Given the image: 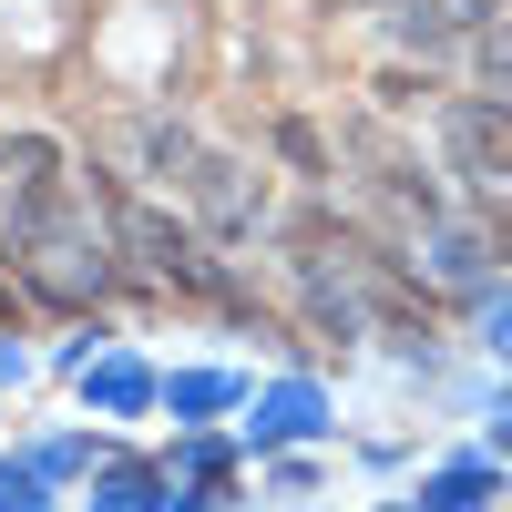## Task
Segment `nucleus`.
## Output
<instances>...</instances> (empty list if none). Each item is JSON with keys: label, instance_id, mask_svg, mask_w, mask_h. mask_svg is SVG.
<instances>
[{"label": "nucleus", "instance_id": "423d86ee", "mask_svg": "<svg viewBox=\"0 0 512 512\" xmlns=\"http://www.w3.org/2000/svg\"><path fill=\"white\" fill-rule=\"evenodd\" d=\"M11 195H62V154L41 144V134L11 144Z\"/></svg>", "mask_w": 512, "mask_h": 512}, {"label": "nucleus", "instance_id": "20e7f679", "mask_svg": "<svg viewBox=\"0 0 512 512\" xmlns=\"http://www.w3.org/2000/svg\"><path fill=\"white\" fill-rule=\"evenodd\" d=\"M123 154H134V175H144V185H185V175H195V144L175 134V123H154V113L123 134Z\"/></svg>", "mask_w": 512, "mask_h": 512}, {"label": "nucleus", "instance_id": "9b49d317", "mask_svg": "<svg viewBox=\"0 0 512 512\" xmlns=\"http://www.w3.org/2000/svg\"><path fill=\"white\" fill-rule=\"evenodd\" d=\"M277 144H287V164H297V175H328V154H318V134H308V123H287Z\"/></svg>", "mask_w": 512, "mask_h": 512}, {"label": "nucleus", "instance_id": "9d476101", "mask_svg": "<svg viewBox=\"0 0 512 512\" xmlns=\"http://www.w3.org/2000/svg\"><path fill=\"white\" fill-rule=\"evenodd\" d=\"M82 379H93V400H103V410H144V390H154V379H144V369H123V359H113V369H82Z\"/></svg>", "mask_w": 512, "mask_h": 512}, {"label": "nucleus", "instance_id": "f8f14e48", "mask_svg": "<svg viewBox=\"0 0 512 512\" xmlns=\"http://www.w3.org/2000/svg\"><path fill=\"white\" fill-rule=\"evenodd\" d=\"M0 512H52V502H41V482H31V472H0Z\"/></svg>", "mask_w": 512, "mask_h": 512}, {"label": "nucleus", "instance_id": "7ed1b4c3", "mask_svg": "<svg viewBox=\"0 0 512 512\" xmlns=\"http://www.w3.org/2000/svg\"><path fill=\"white\" fill-rule=\"evenodd\" d=\"M185 195H195V226H205V236H256V216H267V195L246 185L236 154H195Z\"/></svg>", "mask_w": 512, "mask_h": 512}, {"label": "nucleus", "instance_id": "f03ea898", "mask_svg": "<svg viewBox=\"0 0 512 512\" xmlns=\"http://www.w3.org/2000/svg\"><path fill=\"white\" fill-rule=\"evenodd\" d=\"M11 256H21V277L52 297V308H82V297H103V287H113L93 226H82L62 195H11Z\"/></svg>", "mask_w": 512, "mask_h": 512}, {"label": "nucleus", "instance_id": "39448f33", "mask_svg": "<svg viewBox=\"0 0 512 512\" xmlns=\"http://www.w3.org/2000/svg\"><path fill=\"white\" fill-rule=\"evenodd\" d=\"M461 52H472V82L492 103H512V21H472V41H461Z\"/></svg>", "mask_w": 512, "mask_h": 512}, {"label": "nucleus", "instance_id": "ddd939ff", "mask_svg": "<svg viewBox=\"0 0 512 512\" xmlns=\"http://www.w3.org/2000/svg\"><path fill=\"white\" fill-rule=\"evenodd\" d=\"M502 451H512V410H502Z\"/></svg>", "mask_w": 512, "mask_h": 512}, {"label": "nucleus", "instance_id": "f257e3e1", "mask_svg": "<svg viewBox=\"0 0 512 512\" xmlns=\"http://www.w3.org/2000/svg\"><path fill=\"white\" fill-rule=\"evenodd\" d=\"M93 205H103V236H113V256L134 277H154V287H175V297H226V267L195 246V226H175L154 195H134V185H113V175H93Z\"/></svg>", "mask_w": 512, "mask_h": 512}, {"label": "nucleus", "instance_id": "1a4fd4ad", "mask_svg": "<svg viewBox=\"0 0 512 512\" xmlns=\"http://www.w3.org/2000/svg\"><path fill=\"white\" fill-rule=\"evenodd\" d=\"M93 512H164V482H154V472H103Z\"/></svg>", "mask_w": 512, "mask_h": 512}, {"label": "nucleus", "instance_id": "0eeeda50", "mask_svg": "<svg viewBox=\"0 0 512 512\" xmlns=\"http://www.w3.org/2000/svg\"><path fill=\"white\" fill-rule=\"evenodd\" d=\"M297 431H318V390H277L256 410V441H297Z\"/></svg>", "mask_w": 512, "mask_h": 512}, {"label": "nucleus", "instance_id": "6e6552de", "mask_svg": "<svg viewBox=\"0 0 512 512\" xmlns=\"http://www.w3.org/2000/svg\"><path fill=\"white\" fill-rule=\"evenodd\" d=\"M492 502V472H482V461H472V472H441L431 492H420V512H482Z\"/></svg>", "mask_w": 512, "mask_h": 512}, {"label": "nucleus", "instance_id": "4468645a", "mask_svg": "<svg viewBox=\"0 0 512 512\" xmlns=\"http://www.w3.org/2000/svg\"><path fill=\"white\" fill-rule=\"evenodd\" d=\"M502 134H512V103H502Z\"/></svg>", "mask_w": 512, "mask_h": 512}]
</instances>
